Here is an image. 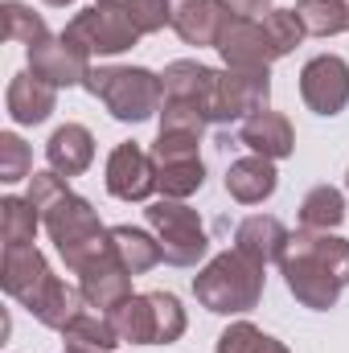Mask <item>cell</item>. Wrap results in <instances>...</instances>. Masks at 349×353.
Returning a JSON list of instances; mask_svg holds the SVG:
<instances>
[{"label": "cell", "mask_w": 349, "mask_h": 353, "mask_svg": "<svg viewBox=\"0 0 349 353\" xmlns=\"http://www.w3.org/2000/svg\"><path fill=\"white\" fill-rule=\"evenodd\" d=\"M201 185H206V165H201V157H193V161H169V165H157V189H161L165 197H173V201L193 197Z\"/></svg>", "instance_id": "obj_29"}, {"label": "cell", "mask_w": 349, "mask_h": 353, "mask_svg": "<svg viewBox=\"0 0 349 353\" xmlns=\"http://www.w3.org/2000/svg\"><path fill=\"white\" fill-rule=\"evenodd\" d=\"M103 181H107V193L119 197V201H148L152 189H157V161H152V152H144L132 140L115 144L111 157H107Z\"/></svg>", "instance_id": "obj_11"}, {"label": "cell", "mask_w": 349, "mask_h": 353, "mask_svg": "<svg viewBox=\"0 0 349 353\" xmlns=\"http://www.w3.org/2000/svg\"><path fill=\"white\" fill-rule=\"evenodd\" d=\"M4 111H8L12 123H21V128H37V123H46V119L58 111V87H50V83L37 79L33 70H21V74L8 79Z\"/></svg>", "instance_id": "obj_13"}, {"label": "cell", "mask_w": 349, "mask_h": 353, "mask_svg": "<svg viewBox=\"0 0 349 353\" xmlns=\"http://www.w3.org/2000/svg\"><path fill=\"white\" fill-rule=\"evenodd\" d=\"M271 103V70H218L210 123H243L267 111Z\"/></svg>", "instance_id": "obj_7"}, {"label": "cell", "mask_w": 349, "mask_h": 353, "mask_svg": "<svg viewBox=\"0 0 349 353\" xmlns=\"http://www.w3.org/2000/svg\"><path fill=\"white\" fill-rule=\"evenodd\" d=\"M279 275L296 304L329 312L349 288V239L333 230H296L279 259Z\"/></svg>", "instance_id": "obj_1"}, {"label": "cell", "mask_w": 349, "mask_h": 353, "mask_svg": "<svg viewBox=\"0 0 349 353\" xmlns=\"http://www.w3.org/2000/svg\"><path fill=\"white\" fill-rule=\"evenodd\" d=\"M66 353H70V350H66Z\"/></svg>", "instance_id": "obj_40"}, {"label": "cell", "mask_w": 349, "mask_h": 353, "mask_svg": "<svg viewBox=\"0 0 349 353\" xmlns=\"http://www.w3.org/2000/svg\"><path fill=\"white\" fill-rule=\"evenodd\" d=\"M222 62L230 70H271V62H279V50L263 25V17H230L218 29V46Z\"/></svg>", "instance_id": "obj_8"}, {"label": "cell", "mask_w": 349, "mask_h": 353, "mask_svg": "<svg viewBox=\"0 0 349 353\" xmlns=\"http://www.w3.org/2000/svg\"><path fill=\"white\" fill-rule=\"evenodd\" d=\"M161 132H193V136H201L206 132V115L197 107H189V103L165 99L161 103Z\"/></svg>", "instance_id": "obj_36"}, {"label": "cell", "mask_w": 349, "mask_h": 353, "mask_svg": "<svg viewBox=\"0 0 349 353\" xmlns=\"http://www.w3.org/2000/svg\"><path fill=\"white\" fill-rule=\"evenodd\" d=\"M161 83H165V99L173 103H189L206 115L210 123V103H214V83H218V70L201 66L197 58H177L161 70Z\"/></svg>", "instance_id": "obj_14"}, {"label": "cell", "mask_w": 349, "mask_h": 353, "mask_svg": "<svg viewBox=\"0 0 349 353\" xmlns=\"http://www.w3.org/2000/svg\"><path fill=\"white\" fill-rule=\"evenodd\" d=\"M107 316H111L119 341H128V345H157V308H152L148 292L144 296H128Z\"/></svg>", "instance_id": "obj_23"}, {"label": "cell", "mask_w": 349, "mask_h": 353, "mask_svg": "<svg viewBox=\"0 0 349 353\" xmlns=\"http://www.w3.org/2000/svg\"><path fill=\"white\" fill-rule=\"evenodd\" d=\"M62 33L74 37L90 58H115V54H128L140 41V29L132 25V17L123 12L119 0H94L90 8L70 17V25Z\"/></svg>", "instance_id": "obj_6"}, {"label": "cell", "mask_w": 349, "mask_h": 353, "mask_svg": "<svg viewBox=\"0 0 349 353\" xmlns=\"http://www.w3.org/2000/svg\"><path fill=\"white\" fill-rule=\"evenodd\" d=\"M288 239H292V230H288L275 214H251V218H243V222L235 226V251H243L247 259H255V263H263V267L283 259Z\"/></svg>", "instance_id": "obj_16"}, {"label": "cell", "mask_w": 349, "mask_h": 353, "mask_svg": "<svg viewBox=\"0 0 349 353\" xmlns=\"http://www.w3.org/2000/svg\"><path fill=\"white\" fill-rule=\"evenodd\" d=\"M33 176V152L17 132H0V181L17 185Z\"/></svg>", "instance_id": "obj_32"}, {"label": "cell", "mask_w": 349, "mask_h": 353, "mask_svg": "<svg viewBox=\"0 0 349 353\" xmlns=\"http://www.w3.org/2000/svg\"><path fill=\"white\" fill-rule=\"evenodd\" d=\"M41 4H50V8H66V4H74V0H41Z\"/></svg>", "instance_id": "obj_38"}, {"label": "cell", "mask_w": 349, "mask_h": 353, "mask_svg": "<svg viewBox=\"0 0 349 353\" xmlns=\"http://www.w3.org/2000/svg\"><path fill=\"white\" fill-rule=\"evenodd\" d=\"M29 70L37 74V79H46L50 87H83L90 79V54L74 41V37H66V33H54V37H46L41 46H33L29 50Z\"/></svg>", "instance_id": "obj_10"}, {"label": "cell", "mask_w": 349, "mask_h": 353, "mask_svg": "<svg viewBox=\"0 0 349 353\" xmlns=\"http://www.w3.org/2000/svg\"><path fill=\"white\" fill-rule=\"evenodd\" d=\"M41 226H46L54 251L62 255V263L70 267L74 275H83L90 263H99V259L111 255V230L99 222L94 205H90L87 197H79L74 189L54 210L41 214Z\"/></svg>", "instance_id": "obj_3"}, {"label": "cell", "mask_w": 349, "mask_h": 353, "mask_svg": "<svg viewBox=\"0 0 349 353\" xmlns=\"http://www.w3.org/2000/svg\"><path fill=\"white\" fill-rule=\"evenodd\" d=\"M230 17H267L275 8V0H218Z\"/></svg>", "instance_id": "obj_37"}, {"label": "cell", "mask_w": 349, "mask_h": 353, "mask_svg": "<svg viewBox=\"0 0 349 353\" xmlns=\"http://www.w3.org/2000/svg\"><path fill=\"white\" fill-rule=\"evenodd\" d=\"M46 161H50V169L58 176H83L94 165V136H90V128L83 123H62V128H54V136L46 140Z\"/></svg>", "instance_id": "obj_18"}, {"label": "cell", "mask_w": 349, "mask_h": 353, "mask_svg": "<svg viewBox=\"0 0 349 353\" xmlns=\"http://www.w3.org/2000/svg\"><path fill=\"white\" fill-rule=\"evenodd\" d=\"M169 4V29L185 46H218V29L226 21V8L218 0H165Z\"/></svg>", "instance_id": "obj_15"}, {"label": "cell", "mask_w": 349, "mask_h": 353, "mask_svg": "<svg viewBox=\"0 0 349 353\" xmlns=\"http://www.w3.org/2000/svg\"><path fill=\"white\" fill-rule=\"evenodd\" d=\"M300 99L308 111L333 119L349 107V62L337 54H317L300 70Z\"/></svg>", "instance_id": "obj_9"}, {"label": "cell", "mask_w": 349, "mask_h": 353, "mask_svg": "<svg viewBox=\"0 0 349 353\" xmlns=\"http://www.w3.org/2000/svg\"><path fill=\"white\" fill-rule=\"evenodd\" d=\"M197 144H201V136H193V132H161V136L152 140V161H157V165L193 161V157H197Z\"/></svg>", "instance_id": "obj_33"}, {"label": "cell", "mask_w": 349, "mask_h": 353, "mask_svg": "<svg viewBox=\"0 0 349 353\" xmlns=\"http://www.w3.org/2000/svg\"><path fill=\"white\" fill-rule=\"evenodd\" d=\"M70 193V185H66V176H58L54 169H41V173L29 176V201L37 205V214H46V210H54L62 197Z\"/></svg>", "instance_id": "obj_34"}, {"label": "cell", "mask_w": 349, "mask_h": 353, "mask_svg": "<svg viewBox=\"0 0 349 353\" xmlns=\"http://www.w3.org/2000/svg\"><path fill=\"white\" fill-rule=\"evenodd\" d=\"M239 144L251 148L255 157L283 161V157L296 152V132H292L288 115H279V111L267 107V111H259V115H251V119L239 123Z\"/></svg>", "instance_id": "obj_17"}, {"label": "cell", "mask_w": 349, "mask_h": 353, "mask_svg": "<svg viewBox=\"0 0 349 353\" xmlns=\"http://www.w3.org/2000/svg\"><path fill=\"white\" fill-rule=\"evenodd\" d=\"M152 296V308H157V345H177L189 329V316L181 308L173 292H148Z\"/></svg>", "instance_id": "obj_31"}, {"label": "cell", "mask_w": 349, "mask_h": 353, "mask_svg": "<svg viewBox=\"0 0 349 353\" xmlns=\"http://www.w3.org/2000/svg\"><path fill=\"white\" fill-rule=\"evenodd\" d=\"M296 17L308 37L349 33V0H296Z\"/></svg>", "instance_id": "obj_27"}, {"label": "cell", "mask_w": 349, "mask_h": 353, "mask_svg": "<svg viewBox=\"0 0 349 353\" xmlns=\"http://www.w3.org/2000/svg\"><path fill=\"white\" fill-rule=\"evenodd\" d=\"M37 226H41V214L29 197L8 193L0 201V239H4V247H29L37 239Z\"/></svg>", "instance_id": "obj_26"}, {"label": "cell", "mask_w": 349, "mask_h": 353, "mask_svg": "<svg viewBox=\"0 0 349 353\" xmlns=\"http://www.w3.org/2000/svg\"><path fill=\"white\" fill-rule=\"evenodd\" d=\"M346 222V193L337 185H312L300 201V230H337Z\"/></svg>", "instance_id": "obj_25"}, {"label": "cell", "mask_w": 349, "mask_h": 353, "mask_svg": "<svg viewBox=\"0 0 349 353\" xmlns=\"http://www.w3.org/2000/svg\"><path fill=\"white\" fill-rule=\"evenodd\" d=\"M0 21H4V41L25 46V50L41 46L46 37H54V33H50V25H46V17H41V12H33V8H29V4H21V0H4V4H0Z\"/></svg>", "instance_id": "obj_28"}, {"label": "cell", "mask_w": 349, "mask_h": 353, "mask_svg": "<svg viewBox=\"0 0 349 353\" xmlns=\"http://www.w3.org/2000/svg\"><path fill=\"white\" fill-rule=\"evenodd\" d=\"M54 279V271L46 263V255L29 243V247H4V259H0V288L21 304V308H33V300L46 292V283Z\"/></svg>", "instance_id": "obj_12"}, {"label": "cell", "mask_w": 349, "mask_h": 353, "mask_svg": "<svg viewBox=\"0 0 349 353\" xmlns=\"http://www.w3.org/2000/svg\"><path fill=\"white\" fill-rule=\"evenodd\" d=\"M29 312H33V321H37V325H46V329H58V333H62L79 312H87V296H83V288H79V283H66V279H58V275H54V279L46 283V292L33 300V308H29Z\"/></svg>", "instance_id": "obj_21"}, {"label": "cell", "mask_w": 349, "mask_h": 353, "mask_svg": "<svg viewBox=\"0 0 349 353\" xmlns=\"http://www.w3.org/2000/svg\"><path fill=\"white\" fill-rule=\"evenodd\" d=\"M275 189H279L275 161L255 157V152H251V157L230 161V169H226V193H230L239 205H263Z\"/></svg>", "instance_id": "obj_19"}, {"label": "cell", "mask_w": 349, "mask_h": 353, "mask_svg": "<svg viewBox=\"0 0 349 353\" xmlns=\"http://www.w3.org/2000/svg\"><path fill=\"white\" fill-rule=\"evenodd\" d=\"M346 189H349V173H346Z\"/></svg>", "instance_id": "obj_39"}, {"label": "cell", "mask_w": 349, "mask_h": 353, "mask_svg": "<svg viewBox=\"0 0 349 353\" xmlns=\"http://www.w3.org/2000/svg\"><path fill=\"white\" fill-rule=\"evenodd\" d=\"M263 263L247 259L243 251H222L193 275V296L206 312L218 316H247L263 300Z\"/></svg>", "instance_id": "obj_2"}, {"label": "cell", "mask_w": 349, "mask_h": 353, "mask_svg": "<svg viewBox=\"0 0 349 353\" xmlns=\"http://www.w3.org/2000/svg\"><path fill=\"white\" fill-rule=\"evenodd\" d=\"M218 353H292V350H288L283 341L267 337L263 329H255L251 321H235V325L222 329V337H218Z\"/></svg>", "instance_id": "obj_30"}, {"label": "cell", "mask_w": 349, "mask_h": 353, "mask_svg": "<svg viewBox=\"0 0 349 353\" xmlns=\"http://www.w3.org/2000/svg\"><path fill=\"white\" fill-rule=\"evenodd\" d=\"M119 4H123V12L132 17V25L140 29V37L161 33V29L169 25V4H165V0H119Z\"/></svg>", "instance_id": "obj_35"}, {"label": "cell", "mask_w": 349, "mask_h": 353, "mask_svg": "<svg viewBox=\"0 0 349 353\" xmlns=\"http://www.w3.org/2000/svg\"><path fill=\"white\" fill-rule=\"evenodd\" d=\"M62 341L70 353H115V345H123L107 312H79L62 329Z\"/></svg>", "instance_id": "obj_24"}, {"label": "cell", "mask_w": 349, "mask_h": 353, "mask_svg": "<svg viewBox=\"0 0 349 353\" xmlns=\"http://www.w3.org/2000/svg\"><path fill=\"white\" fill-rule=\"evenodd\" d=\"M144 218H148L152 234L161 239V251H165L169 267H197L210 255V234H206V222L193 205L161 197L144 210Z\"/></svg>", "instance_id": "obj_5"}, {"label": "cell", "mask_w": 349, "mask_h": 353, "mask_svg": "<svg viewBox=\"0 0 349 353\" xmlns=\"http://www.w3.org/2000/svg\"><path fill=\"white\" fill-rule=\"evenodd\" d=\"M83 87L119 123H144L161 115V103H165V83L148 66H94Z\"/></svg>", "instance_id": "obj_4"}, {"label": "cell", "mask_w": 349, "mask_h": 353, "mask_svg": "<svg viewBox=\"0 0 349 353\" xmlns=\"http://www.w3.org/2000/svg\"><path fill=\"white\" fill-rule=\"evenodd\" d=\"M79 288H83V296H87V308H99V312H111L115 304H123L128 296H136V292H132V275L123 271V263H119L115 255L90 263L87 271L79 275Z\"/></svg>", "instance_id": "obj_20"}, {"label": "cell", "mask_w": 349, "mask_h": 353, "mask_svg": "<svg viewBox=\"0 0 349 353\" xmlns=\"http://www.w3.org/2000/svg\"><path fill=\"white\" fill-rule=\"evenodd\" d=\"M111 255L123 263L128 275H144L157 263H165V251H161V239L140 230V226H111Z\"/></svg>", "instance_id": "obj_22"}]
</instances>
